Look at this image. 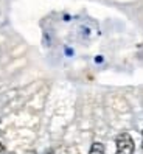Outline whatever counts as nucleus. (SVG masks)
I'll return each mask as SVG.
<instances>
[{
    "label": "nucleus",
    "mask_w": 143,
    "mask_h": 154,
    "mask_svg": "<svg viewBox=\"0 0 143 154\" xmlns=\"http://www.w3.org/2000/svg\"><path fill=\"white\" fill-rule=\"evenodd\" d=\"M106 152V148L101 142H93L90 149H89V154H104Z\"/></svg>",
    "instance_id": "obj_2"
},
{
    "label": "nucleus",
    "mask_w": 143,
    "mask_h": 154,
    "mask_svg": "<svg viewBox=\"0 0 143 154\" xmlns=\"http://www.w3.org/2000/svg\"><path fill=\"white\" fill-rule=\"evenodd\" d=\"M65 53H67V55H72V53H73V51H72L70 48H65Z\"/></svg>",
    "instance_id": "obj_4"
},
{
    "label": "nucleus",
    "mask_w": 143,
    "mask_h": 154,
    "mask_svg": "<svg viewBox=\"0 0 143 154\" xmlns=\"http://www.w3.org/2000/svg\"><path fill=\"white\" fill-rule=\"evenodd\" d=\"M115 143H117V151H115V154H134L135 143H134L132 137L128 132L118 134L117 139H115Z\"/></svg>",
    "instance_id": "obj_1"
},
{
    "label": "nucleus",
    "mask_w": 143,
    "mask_h": 154,
    "mask_svg": "<svg viewBox=\"0 0 143 154\" xmlns=\"http://www.w3.org/2000/svg\"><path fill=\"white\" fill-rule=\"evenodd\" d=\"M3 151H5V146H3V143H2V142H0V154H2Z\"/></svg>",
    "instance_id": "obj_3"
}]
</instances>
